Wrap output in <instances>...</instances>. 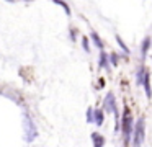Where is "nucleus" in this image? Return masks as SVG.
Segmentation results:
<instances>
[{
  "label": "nucleus",
  "instance_id": "1",
  "mask_svg": "<svg viewBox=\"0 0 152 147\" xmlns=\"http://www.w3.org/2000/svg\"><path fill=\"white\" fill-rule=\"evenodd\" d=\"M132 127H134V121H132V116L129 114V108H124V114H123V123L119 124V129L123 131V136H124V144L128 146L129 139L132 136Z\"/></svg>",
  "mask_w": 152,
  "mask_h": 147
},
{
  "label": "nucleus",
  "instance_id": "2",
  "mask_svg": "<svg viewBox=\"0 0 152 147\" xmlns=\"http://www.w3.org/2000/svg\"><path fill=\"white\" fill-rule=\"evenodd\" d=\"M144 118H139L134 123L132 127V146H141L144 142V136H145V126H144Z\"/></svg>",
  "mask_w": 152,
  "mask_h": 147
},
{
  "label": "nucleus",
  "instance_id": "3",
  "mask_svg": "<svg viewBox=\"0 0 152 147\" xmlns=\"http://www.w3.org/2000/svg\"><path fill=\"white\" fill-rule=\"evenodd\" d=\"M25 137H26V140L28 142H31V140H34L36 139V136H38V131H36V126H34V123H33V119H31L28 114H25Z\"/></svg>",
  "mask_w": 152,
  "mask_h": 147
},
{
  "label": "nucleus",
  "instance_id": "4",
  "mask_svg": "<svg viewBox=\"0 0 152 147\" xmlns=\"http://www.w3.org/2000/svg\"><path fill=\"white\" fill-rule=\"evenodd\" d=\"M105 110H106V111H111V113L118 111V108H116L115 95H113L111 91H108V93H106V98H105Z\"/></svg>",
  "mask_w": 152,
  "mask_h": 147
},
{
  "label": "nucleus",
  "instance_id": "5",
  "mask_svg": "<svg viewBox=\"0 0 152 147\" xmlns=\"http://www.w3.org/2000/svg\"><path fill=\"white\" fill-rule=\"evenodd\" d=\"M141 85H144L145 97L151 100V98H152V88H151V75H149L147 70H145V74H144V78H142V83H141Z\"/></svg>",
  "mask_w": 152,
  "mask_h": 147
},
{
  "label": "nucleus",
  "instance_id": "6",
  "mask_svg": "<svg viewBox=\"0 0 152 147\" xmlns=\"http://www.w3.org/2000/svg\"><path fill=\"white\" fill-rule=\"evenodd\" d=\"M151 44H152L151 36H145L144 41H142V44H141V59H142V61H144L145 56H147V51L151 49Z\"/></svg>",
  "mask_w": 152,
  "mask_h": 147
},
{
  "label": "nucleus",
  "instance_id": "7",
  "mask_svg": "<svg viewBox=\"0 0 152 147\" xmlns=\"http://www.w3.org/2000/svg\"><path fill=\"white\" fill-rule=\"evenodd\" d=\"M108 62H110V61H108V54H106V52L102 49V51H100V62H98V65H100L102 69H110V64H108Z\"/></svg>",
  "mask_w": 152,
  "mask_h": 147
},
{
  "label": "nucleus",
  "instance_id": "8",
  "mask_svg": "<svg viewBox=\"0 0 152 147\" xmlns=\"http://www.w3.org/2000/svg\"><path fill=\"white\" fill-rule=\"evenodd\" d=\"M103 119H105V116H103V111H102V110L93 111V121L96 123V126H102V124H103Z\"/></svg>",
  "mask_w": 152,
  "mask_h": 147
},
{
  "label": "nucleus",
  "instance_id": "9",
  "mask_svg": "<svg viewBox=\"0 0 152 147\" xmlns=\"http://www.w3.org/2000/svg\"><path fill=\"white\" fill-rule=\"evenodd\" d=\"M92 139H93V146H96V147L105 146V139H103V137L100 136V134L93 132V134H92Z\"/></svg>",
  "mask_w": 152,
  "mask_h": 147
},
{
  "label": "nucleus",
  "instance_id": "10",
  "mask_svg": "<svg viewBox=\"0 0 152 147\" xmlns=\"http://www.w3.org/2000/svg\"><path fill=\"white\" fill-rule=\"evenodd\" d=\"M90 38H92V41H93V44L96 46V48L102 51L103 49V42H102V39H100V36L96 34V33H90Z\"/></svg>",
  "mask_w": 152,
  "mask_h": 147
},
{
  "label": "nucleus",
  "instance_id": "11",
  "mask_svg": "<svg viewBox=\"0 0 152 147\" xmlns=\"http://www.w3.org/2000/svg\"><path fill=\"white\" fill-rule=\"evenodd\" d=\"M144 74H145V67H144V65H141V67H139V70H137V85H141V83H142Z\"/></svg>",
  "mask_w": 152,
  "mask_h": 147
},
{
  "label": "nucleus",
  "instance_id": "12",
  "mask_svg": "<svg viewBox=\"0 0 152 147\" xmlns=\"http://www.w3.org/2000/svg\"><path fill=\"white\" fill-rule=\"evenodd\" d=\"M116 41H118V44H119V48H121V49H123V51H124V52H126V54H129V48H128V46H126V44H124V41H123V39H121V38H119V36H118V34H116Z\"/></svg>",
  "mask_w": 152,
  "mask_h": 147
},
{
  "label": "nucleus",
  "instance_id": "13",
  "mask_svg": "<svg viewBox=\"0 0 152 147\" xmlns=\"http://www.w3.org/2000/svg\"><path fill=\"white\" fill-rule=\"evenodd\" d=\"M53 2H54V3H57V5H61L64 10H66L67 15H70V8H69V5H67L66 2H62V0H53Z\"/></svg>",
  "mask_w": 152,
  "mask_h": 147
},
{
  "label": "nucleus",
  "instance_id": "14",
  "mask_svg": "<svg viewBox=\"0 0 152 147\" xmlns=\"http://www.w3.org/2000/svg\"><path fill=\"white\" fill-rule=\"evenodd\" d=\"M118 59H119V57H118V56L115 54V52H113V54H110V56H108V61L111 62L113 65H118Z\"/></svg>",
  "mask_w": 152,
  "mask_h": 147
},
{
  "label": "nucleus",
  "instance_id": "15",
  "mask_svg": "<svg viewBox=\"0 0 152 147\" xmlns=\"http://www.w3.org/2000/svg\"><path fill=\"white\" fill-rule=\"evenodd\" d=\"M87 121H88V123H93V110L92 108L87 110Z\"/></svg>",
  "mask_w": 152,
  "mask_h": 147
},
{
  "label": "nucleus",
  "instance_id": "16",
  "mask_svg": "<svg viewBox=\"0 0 152 147\" xmlns=\"http://www.w3.org/2000/svg\"><path fill=\"white\" fill-rule=\"evenodd\" d=\"M82 46H83V49H85L87 52L90 51V48H88V39H87V38H83V39H82Z\"/></svg>",
  "mask_w": 152,
  "mask_h": 147
},
{
  "label": "nucleus",
  "instance_id": "17",
  "mask_svg": "<svg viewBox=\"0 0 152 147\" xmlns=\"http://www.w3.org/2000/svg\"><path fill=\"white\" fill-rule=\"evenodd\" d=\"M151 46H152V44H151Z\"/></svg>",
  "mask_w": 152,
  "mask_h": 147
}]
</instances>
